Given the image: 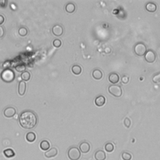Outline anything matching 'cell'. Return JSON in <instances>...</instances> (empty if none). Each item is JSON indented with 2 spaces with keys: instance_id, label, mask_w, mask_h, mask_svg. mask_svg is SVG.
I'll return each mask as SVG.
<instances>
[{
  "instance_id": "14",
  "label": "cell",
  "mask_w": 160,
  "mask_h": 160,
  "mask_svg": "<svg viewBox=\"0 0 160 160\" xmlns=\"http://www.w3.org/2000/svg\"><path fill=\"white\" fill-rule=\"evenodd\" d=\"M95 103V105L97 106H99V107H100V106H103L106 103V98L105 96L102 95L98 96V97L96 98Z\"/></svg>"
},
{
  "instance_id": "11",
  "label": "cell",
  "mask_w": 160,
  "mask_h": 160,
  "mask_svg": "<svg viewBox=\"0 0 160 160\" xmlns=\"http://www.w3.org/2000/svg\"><path fill=\"white\" fill-rule=\"evenodd\" d=\"M108 80L110 83L113 85H116L120 81V76L116 73H112L109 75Z\"/></svg>"
},
{
  "instance_id": "31",
  "label": "cell",
  "mask_w": 160,
  "mask_h": 160,
  "mask_svg": "<svg viewBox=\"0 0 160 160\" xmlns=\"http://www.w3.org/2000/svg\"><path fill=\"white\" fill-rule=\"evenodd\" d=\"M5 30L2 26L0 25V38H2V37L5 35Z\"/></svg>"
},
{
  "instance_id": "26",
  "label": "cell",
  "mask_w": 160,
  "mask_h": 160,
  "mask_svg": "<svg viewBox=\"0 0 160 160\" xmlns=\"http://www.w3.org/2000/svg\"><path fill=\"white\" fill-rule=\"evenodd\" d=\"M121 158L123 160H131L132 158V156L128 152H123L121 154Z\"/></svg>"
},
{
  "instance_id": "6",
  "label": "cell",
  "mask_w": 160,
  "mask_h": 160,
  "mask_svg": "<svg viewBox=\"0 0 160 160\" xmlns=\"http://www.w3.org/2000/svg\"><path fill=\"white\" fill-rule=\"evenodd\" d=\"M157 58L155 53L153 50H148L145 55V59L149 63H152L154 62V61Z\"/></svg>"
},
{
  "instance_id": "7",
  "label": "cell",
  "mask_w": 160,
  "mask_h": 160,
  "mask_svg": "<svg viewBox=\"0 0 160 160\" xmlns=\"http://www.w3.org/2000/svg\"><path fill=\"white\" fill-rule=\"evenodd\" d=\"M63 28L60 24H56L52 28L53 34L56 36H60L63 34Z\"/></svg>"
},
{
  "instance_id": "4",
  "label": "cell",
  "mask_w": 160,
  "mask_h": 160,
  "mask_svg": "<svg viewBox=\"0 0 160 160\" xmlns=\"http://www.w3.org/2000/svg\"><path fill=\"white\" fill-rule=\"evenodd\" d=\"M108 91L111 95L117 98L121 97L123 93V90L121 87L116 85H110L108 88Z\"/></svg>"
},
{
  "instance_id": "19",
  "label": "cell",
  "mask_w": 160,
  "mask_h": 160,
  "mask_svg": "<svg viewBox=\"0 0 160 160\" xmlns=\"http://www.w3.org/2000/svg\"><path fill=\"white\" fill-rule=\"evenodd\" d=\"M50 148V143L47 140H43L40 143V148L43 151L49 150Z\"/></svg>"
},
{
  "instance_id": "10",
  "label": "cell",
  "mask_w": 160,
  "mask_h": 160,
  "mask_svg": "<svg viewBox=\"0 0 160 160\" xmlns=\"http://www.w3.org/2000/svg\"><path fill=\"white\" fill-rule=\"evenodd\" d=\"M26 89V84L24 81H21L19 82L18 85V93L20 96H23L25 94Z\"/></svg>"
},
{
  "instance_id": "27",
  "label": "cell",
  "mask_w": 160,
  "mask_h": 160,
  "mask_svg": "<svg viewBox=\"0 0 160 160\" xmlns=\"http://www.w3.org/2000/svg\"><path fill=\"white\" fill-rule=\"evenodd\" d=\"M61 44H62V43H61V41L59 39H56L53 41V46L56 48H60L61 46Z\"/></svg>"
},
{
  "instance_id": "30",
  "label": "cell",
  "mask_w": 160,
  "mask_h": 160,
  "mask_svg": "<svg viewBox=\"0 0 160 160\" xmlns=\"http://www.w3.org/2000/svg\"><path fill=\"white\" fill-rule=\"evenodd\" d=\"M121 82L123 84H127L129 82V78L127 76H123L121 78Z\"/></svg>"
},
{
  "instance_id": "3",
  "label": "cell",
  "mask_w": 160,
  "mask_h": 160,
  "mask_svg": "<svg viewBox=\"0 0 160 160\" xmlns=\"http://www.w3.org/2000/svg\"><path fill=\"white\" fill-rule=\"evenodd\" d=\"M68 157L70 160H78L81 157V152L77 147L70 148L68 151Z\"/></svg>"
},
{
  "instance_id": "29",
  "label": "cell",
  "mask_w": 160,
  "mask_h": 160,
  "mask_svg": "<svg viewBox=\"0 0 160 160\" xmlns=\"http://www.w3.org/2000/svg\"><path fill=\"white\" fill-rule=\"evenodd\" d=\"M131 124V121L128 118H126L124 120V125L126 127V128H130Z\"/></svg>"
},
{
  "instance_id": "15",
  "label": "cell",
  "mask_w": 160,
  "mask_h": 160,
  "mask_svg": "<svg viewBox=\"0 0 160 160\" xmlns=\"http://www.w3.org/2000/svg\"><path fill=\"white\" fill-rule=\"evenodd\" d=\"M157 9V6L155 3L153 2H148L146 5V10L150 12V13H154Z\"/></svg>"
},
{
  "instance_id": "1",
  "label": "cell",
  "mask_w": 160,
  "mask_h": 160,
  "mask_svg": "<svg viewBox=\"0 0 160 160\" xmlns=\"http://www.w3.org/2000/svg\"><path fill=\"white\" fill-rule=\"evenodd\" d=\"M19 123L22 128L24 129H33L38 123V118L34 112L29 110L25 111L20 114Z\"/></svg>"
},
{
  "instance_id": "23",
  "label": "cell",
  "mask_w": 160,
  "mask_h": 160,
  "mask_svg": "<svg viewBox=\"0 0 160 160\" xmlns=\"http://www.w3.org/2000/svg\"><path fill=\"white\" fill-rule=\"evenodd\" d=\"M105 149L107 152H112L114 150V145L112 143H107L105 146Z\"/></svg>"
},
{
  "instance_id": "28",
  "label": "cell",
  "mask_w": 160,
  "mask_h": 160,
  "mask_svg": "<svg viewBox=\"0 0 160 160\" xmlns=\"http://www.w3.org/2000/svg\"><path fill=\"white\" fill-rule=\"evenodd\" d=\"M153 81L154 82V83H160V73L157 74V75H155L152 79Z\"/></svg>"
},
{
  "instance_id": "16",
  "label": "cell",
  "mask_w": 160,
  "mask_h": 160,
  "mask_svg": "<svg viewBox=\"0 0 160 160\" xmlns=\"http://www.w3.org/2000/svg\"><path fill=\"white\" fill-rule=\"evenodd\" d=\"M92 76L93 78L95 79L96 80H100L103 76V72L100 69H96L95 70H93L92 73Z\"/></svg>"
},
{
  "instance_id": "22",
  "label": "cell",
  "mask_w": 160,
  "mask_h": 160,
  "mask_svg": "<svg viewBox=\"0 0 160 160\" xmlns=\"http://www.w3.org/2000/svg\"><path fill=\"white\" fill-rule=\"evenodd\" d=\"M21 79L23 80V81H24V82L29 81L30 78H31V74L28 71H25L21 73Z\"/></svg>"
},
{
  "instance_id": "25",
  "label": "cell",
  "mask_w": 160,
  "mask_h": 160,
  "mask_svg": "<svg viewBox=\"0 0 160 160\" xmlns=\"http://www.w3.org/2000/svg\"><path fill=\"white\" fill-rule=\"evenodd\" d=\"M15 69L18 72H24V71H25L26 66L23 64H18L15 67Z\"/></svg>"
},
{
  "instance_id": "5",
  "label": "cell",
  "mask_w": 160,
  "mask_h": 160,
  "mask_svg": "<svg viewBox=\"0 0 160 160\" xmlns=\"http://www.w3.org/2000/svg\"><path fill=\"white\" fill-rule=\"evenodd\" d=\"M134 52L138 56H142L145 55L147 51V48L145 44L143 43H138L134 46Z\"/></svg>"
},
{
  "instance_id": "12",
  "label": "cell",
  "mask_w": 160,
  "mask_h": 160,
  "mask_svg": "<svg viewBox=\"0 0 160 160\" xmlns=\"http://www.w3.org/2000/svg\"><path fill=\"white\" fill-rule=\"evenodd\" d=\"M57 154H58V150H57L56 148H52L49 150L44 153L45 157H46L47 158H53L56 157Z\"/></svg>"
},
{
  "instance_id": "32",
  "label": "cell",
  "mask_w": 160,
  "mask_h": 160,
  "mask_svg": "<svg viewBox=\"0 0 160 160\" xmlns=\"http://www.w3.org/2000/svg\"><path fill=\"white\" fill-rule=\"evenodd\" d=\"M5 21V18H4V16L3 15H0V25H1V24Z\"/></svg>"
},
{
  "instance_id": "20",
  "label": "cell",
  "mask_w": 160,
  "mask_h": 160,
  "mask_svg": "<svg viewBox=\"0 0 160 160\" xmlns=\"http://www.w3.org/2000/svg\"><path fill=\"white\" fill-rule=\"evenodd\" d=\"M3 153H4V154H5V157L8 158H13L15 156V152L14 151V150H13L11 148H8L5 150H4Z\"/></svg>"
},
{
  "instance_id": "17",
  "label": "cell",
  "mask_w": 160,
  "mask_h": 160,
  "mask_svg": "<svg viewBox=\"0 0 160 160\" xmlns=\"http://www.w3.org/2000/svg\"><path fill=\"white\" fill-rule=\"evenodd\" d=\"M65 10L68 13H73L76 10V6L73 3H68L65 6Z\"/></svg>"
},
{
  "instance_id": "2",
  "label": "cell",
  "mask_w": 160,
  "mask_h": 160,
  "mask_svg": "<svg viewBox=\"0 0 160 160\" xmlns=\"http://www.w3.org/2000/svg\"><path fill=\"white\" fill-rule=\"evenodd\" d=\"M1 78L6 83H10L15 78L14 72L10 69H6L3 70L1 74Z\"/></svg>"
},
{
  "instance_id": "13",
  "label": "cell",
  "mask_w": 160,
  "mask_h": 160,
  "mask_svg": "<svg viewBox=\"0 0 160 160\" xmlns=\"http://www.w3.org/2000/svg\"><path fill=\"white\" fill-rule=\"evenodd\" d=\"M95 158L96 160H105L106 158V154L104 151L100 150L95 153Z\"/></svg>"
},
{
  "instance_id": "24",
  "label": "cell",
  "mask_w": 160,
  "mask_h": 160,
  "mask_svg": "<svg viewBox=\"0 0 160 160\" xmlns=\"http://www.w3.org/2000/svg\"><path fill=\"white\" fill-rule=\"evenodd\" d=\"M18 33L20 36H25L28 34V30L24 27H21L18 30Z\"/></svg>"
},
{
  "instance_id": "18",
  "label": "cell",
  "mask_w": 160,
  "mask_h": 160,
  "mask_svg": "<svg viewBox=\"0 0 160 160\" xmlns=\"http://www.w3.org/2000/svg\"><path fill=\"white\" fill-rule=\"evenodd\" d=\"M71 71L74 75H80L82 72V68L80 65L75 64L73 65L71 68Z\"/></svg>"
},
{
  "instance_id": "8",
  "label": "cell",
  "mask_w": 160,
  "mask_h": 160,
  "mask_svg": "<svg viewBox=\"0 0 160 160\" xmlns=\"http://www.w3.org/2000/svg\"><path fill=\"white\" fill-rule=\"evenodd\" d=\"M79 148H80L79 150L80 151V152L85 154V153H88L89 152L90 148H91V146H90V145L88 142L83 141L80 145Z\"/></svg>"
},
{
  "instance_id": "21",
  "label": "cell",
  "mask_w": 160,
  "mask_h": 160,
  "mask_svg": "<svg viewBox=\"0 0 160 160\" xmlns=\"http://www.w3.org/2000/svg\"><path fill=\"white\" fill-rule=\"evenodd\" d=\"M36 138V134L33 132H29L26 134V139L28 142H33Z\"/></svg>"
},
{
  "instance_id": "9",
  "label": "cell",
  "mask_w": 160,
  "mask_h": 160,
  "mask_svg": "<svg viewBox=\"0 0 160 160\" xmlns=\"http://www.w3.org/2000/svg\"><path fill=\"white\" fill-rule=\"evenodd\" d=\"M16 113V110L13 107H8L4 110V115L6 118H11Z\"/></svg>"
}]
</instances>
